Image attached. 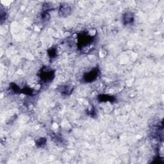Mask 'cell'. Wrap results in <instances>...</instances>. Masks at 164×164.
<instances>
[{
    "mask_svg": "<svg viewBox=\"0 0 164 164\" xmlns=\"http://www.w3.org/2000/svg\"><path fill=\"white\" fill-rule=\"evenodd\" d=\"M21 89L22 88H20V87H19L18 85L16 84L15 83H11L9 86V90L12 92V93H14L15 94H21Z\"/></svg>",
    "mask_w": 164,
    "mask_h": 164,
    "instance_id": "obj_9",
    "label": "cell"
},
{
    "mask_svg": "<svg viewBox=\"0 0 164 164\" xmlns=\"http://www.w3.org/2000/svg\"><path fill=\"white\" fill-rule=\"evenodd\" d=\"M48 55L49 56V57L52 60V59H54L55 58L57 57V48H51L49 49L48 50Z\"/></svg>",
    "mask_w": 164,
    "mask_h": 164,
    "instance_id": "obj_12",
    "label": "cell"
},
{
    "mask_svg": "<svg viewBox=\"0 0 164 164\" xmlns=\"http://www.w3.org/2000/svg\"><path fill=\"white\" fill-rule=\"evenodd\" d=\"M56 8L55 5L50 2H45L43 6H42V10H43V12H48L49 11H53Z\"/></svg>",
    "mask_w": 164,
    "mask_h": 164,
    "instance_id": "obj_10",
    "label": "cell"
},
{
    "mask_svg": "<svg viewBox=\"0 0 164 164\" xmlns=\"http://www.w3.org/2000/svg\"><path fill=\"white\" fill-rule=\"evenodd\" d=\"M21 93L27 95V96H35L37 94V90L29 87H25L21 89Z\"/></svg>",
    "mask_w": 164,
    "mask_h": 164,
    "instance_id": "obj_8",
    "label": "cell"
},
{
    "mask_svg": "<svg viewBox=\"0 0 164 164\" xmlns=\"http://www.w3.org/2000/svg\"><path fill=\"white\" fill-rule=\"evenodd\" d=\"M38 76L40 78L42 85H48L55 77V71L48 66H43L39 72Z\"/></svg>",
    "mask_w": 164,
    "mask_h": 164,
    "instance_id": "obj_2",
    "label": "cell"
},
{
    "mask_svg": "<svg viewBox=\"0 0 164 164\" xmlns=\"http://www.w3.org/2000/svg\"><path fill=\"white\" fill-rule=\"evenodd\" d=\"M58 93H60L62 96H70L72 94V92L73 90V88L71 85H64V86H61L57 88Z\"/></svg>",
    "mask_w": 164,
    "mask_h": 164,
    "instance_id": "obj_7",
    "label": "cell"
},
{
    "mask_svg": "<svg viewBox=\"0 0 164 164\" xmlns=\"http://www.w3.org/2000/svg\"><path fill=\"white\" fill-rule=\"evenodd\" d=\"M97 100L100 103H103V102L114 103L116 102L117 100L116 97L114 96H110V95H108V94L98 95Z\"/></svg>",
    "mask_w": 164,
    "mask_h": 164,
    "instance_id": "obj_6",
    "label": "cell"
},
{
    "mask_svg": "<svg viewBox=\"0 0 164 164\" xmlns=\"http://www.w3.org/2000/svg\"><path fill=\"white\" fill-rule=\"evenodd\" d=\"M47 143V139L44 137H41L39 138L37 140H36L35 141V145L39 148H42L44 147L46 144Z\"/></svg>",
    "mask_w": 164,
    "mask_h": 164,
    "instance_id": "obj_11",
    "label": "cell"
},
{
    "mask_svg": "<svg viewBox=\"0 0 164 164\" xmlns=\"http://www.w3.org/2000/svg\"><path fill=\"white\" fill-rule=\"evenodd\" d=\"M41 18L43 21H46L49 20V19H50V14H49L48 12H43L41 14Z\"/></svg>",
    "mask_w": 164,
    "mask_h": 164,
    "instance_id": "obj_14",
    "label": "cell"
},
{
    "mask_svg": "<svg viewBox=\"0 0 164 164\" xmlns=\"http://www.w3.org/2000/svg\"><path fill=\"white\" fill-rule=\"evenodd\" d=\"M72 12V6L67 3H62L58 10V14L60 17L65 18L69 15Z\"/></svg>",
    "mask_w": 164,
    "mask_h": 164,
    "instance_id": "obj_4",
    "label": "cell"
},
{
    "mask_svg": "<svg viewBox=\"0 0 164 164\" xmlns=\"http://www.w3.org/2000/svg\"><path fill=\"white\" fill-rule=\"evenodd\" d=\"M8 18L7 13L4 10L1 8V13H0V19H1V24H3V21H5Z\"/></svg>",
    "mask_w": 164,
    "mask_h": 164,
    "instance_id": "obj_13",
    "label": "cell"
},
{
    "mask_svg": "<svg viewBox=\"0 0 164 164\" xmlns=\"http://www.w3.org/2000/svg\"><path fill=\"white\" fill-rule=\"evenodd\" d=\"M122 21L124 25H132L135 21V15L132 12H126L122 16Z\"/></svg>",
    "mask_w": 164,
    "mask_h": 164,
    "instance_id": "obj_5",
    "label": "cell"
},
{
    "mask_svg": "<svg viewBox=\"0 0 164 164\" xmlns=\"http://www.w3.org/2000/svg\"><path fill=\"white\" fill-rule=\"evenodd\" d=\"M89 116L91 117H93V118H95V117H96L97 116V114L96 112V111H95L94 109L93 110H91L90 111H88V113H87Z\"/></svg>",
    "mask_w": 164,
    "mask_h": 164,
    "instance_id": "obj_15",
    "label": "cell"
},
{
    "mask_svg": "<svg viewBox=\"0 0 164 164\" xmlns=\"http://www.w3.org/2000/svg\"><path fill=\"white\" fill-rule=\"evenodd\" d=\"M97 34L92 35L89 31H83L77 36V46L81 52L88 53L94 50L96 43Z\"/></svg>",
    "mask_w": 164,
    "mask_h": 164,
    "instance_id": "obj_1",
    "label": "cell"
},
{
    "mask_svg": "<svg viewBox=\"0 0 164 164\" xmlns=\"http://www.w3.org/2000/svg\"><path fill=\"white\" fill-rule=\"evenodd\" d=\"M101 71L98 67L92 69L89 71L84 73L82 77V81L85 83H89L96 81L97 78L100 76Z\"/></svg>",
    "mask_w": 164,
    "mask_h": 164,
    "instance_id": "obj_3",
    "label": "cell"
}]
</instances>
